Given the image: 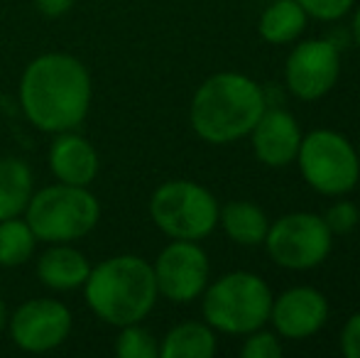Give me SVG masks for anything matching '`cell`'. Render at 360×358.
Returning a JSON list of instances; mask_svg holds the SVG:
<instances>
[{"label":"cell","mask_w":360,"mask_h":358,"mask_svg":"<svg viewBox=\"0 0 360 358\" xmlns=\"http://www.w3.org/2000/svg\"><path fill=\"white\" fill-rule=\"evenodd\" d=\"M91 74L74 54H42L27 64L20 79L22 113L44 133L79 128L91 108Z\"/></svg>","instance_id":"cell-1"},{"label":"cell","mask_w":360,"mask_h":358,"mask_svg":"<svg viewBox=\"0 0 360 358\" xmlns=\"http://www.w3.org/2000/svg\"><path fill=\"white\" fill-rule=\"evenodd\" d=\"M86 305L101 321L128 326L143 321L157 302V282L152 265L140 255H113L91 268L84 282Z\"/></svg>","instance_id":"cell-2"},{"label":"cell","mask_w":360,"mask_h":358,"mask_svg":"<svg viewBox=\"0 0 360 358\" xmlns=\"http://www.w3.org/2000/svg\"><path fill=\"white\" fill-rule=\"evenodd\" d=\"M265 113V94L240 74L206 79L191 101V128L206 143L223 145L248 135Z\"/></svg>","instance_id":"cell-3"},{"label":"cell","mask_w":360,"mask_h":358,"mask_svg":"<svg viewBox=\"0 0 360 358\" xmlns=\"http://www.w3.org/2000/svg\"><path fill=\"white\" fill-rule=\"evenodd\" d=\"M98 219L101 204L89 186H74L64 181L34 191L25 209V221L37 241L44 243H74L89 236Z\"/></svg>","instance_id":"cell-4"},{"label":"cell","mask_w":360,"mask_h":358,"mask_svg":"<svg viewBox=\"0 0 360 358\" xmlns=\"http://www.w3.org/2000/svg\"><path fill=\"white\" fill-rule=\"evenodd\" d=\"M272 309L267 285L250 272H231L216 280L204 297V317L211 326L228 334L260 329Z\"/></svg>","instance_id":"cell-5"},{"label":"cell","mask_w":360,"mask_h":358,"mask_svg":"<svg viewBox=\"0 0 360 358\" xmlns=\"http://www.w3.org/2000/svg\"><path fill=\"white\" fill-rule=\"evenodd\" d=\"M155 226L174 241H199L218 224V204L204 189L186 179L162 184L150 199Z\"/></svg>","instance_id":"cell-6"},{"label":"cell","mask_w":360,"mask_h":358,"mask_svg":"<svg viewBox=\"0 0 360 358\" xmlns=\"http://www.w3.org/2000/svg\"><path fill=\"white\" fill-rule=\"evenodd\" d=\"M299 167L314 189L323 194H343L360 177L358 155L346 138L331 130H316L299 145Z\"/></svg>","instance_id":"cell-7"},{"label":"cell","mask_w":360,"mask_h":358,"mask_svg":"<svg viewBox=\"0 0 360 358\" xmlns=\"http://www.w3.org/2000/svg\"><path fill=\"white\" fill-rule=\"evenodd\" d=\"M267 250L277 265L307 270L326 260L331 250V231L314 214H289L267 229Z\"/></svg>","instance_id":"cell-8"},{"label":"cell","mask_w":360,"mask_h":358,"mask_svg":"<svg viewBox=\"0 0 360 358\" xmlns=\"http://www.w3.org/2000/svg\"><path fill=\"white\" fill-rule=\"evenodd\" d=\"M10 339L27 354H44L67 341L72 331V312L67 305L49 297L27 300L8 319Z\"/></svg>","instance_id":"cell-9"},{"label":"cell","mask_w":360,"mask_h":358,"mask_svg":"<svg viewBox=\"0 0 360 358\" xmlns=\"http://www.w3.org/2000/svg\"><path fill=\"white\" fill-rule=\"evenodd\" d=\"M155 270L157 292L172 302H191L204 292L209 280L206 253L191 241H174L160 253Z\"/></svg>","instance_id":"cell-10"},{"label":"cell","mask_w":360,"mask_h":358,"mask_svg":"<svg viewBox=\"0 0 360 358\" xmlns=\"http://www.w3.org/2000/svg\"><path fill=\"white\" fill-rule=\"evenodd\" d=\"M341 59L338 47L328 39L299 44L287 62V84L299 98L314 101L336 84Z\"/></svg>","instance_id":"cell-11"},{"label":"cell","mask_w":360,"mask_h":358,"mask_svg":"<svg viewBox=\"0 0 360 358\" xmlns=\"http://www.w3.org/2000/svg\"><path fill=\"white\" fill-rule=\"evenodd\" d=\"M270 312L282 336L304 339V336H311L326 321L328 307L321 292L311 290V287H297V290L285 292Z\"/></svg>","instance_id":"cell-12"},{"label":"cell","mask_w":360,"mask_h":358,"mask_svg":"<svg viewBox=\"0 0 360 358\" xmlns=\"http://www.w3.org/2000/svg\"><path fill=\"white\" fill-rule=\"evenodd\" d=\"M252 145L257 158L270 167H285L292 162L302 145L299 125L287 110H265L252 128Z\"/></svg>","instance_id":"cell-13"},{"label":"cell","mask_w":360,"mask_h":358,"mask_svg":"<svg viewBox=\"0 0 360 358\" xmlns=\"http://www.w3.org/2000/svg\"><path fill=\"white\" fill-rule=\"evenodd\" d=\"M49 167L57 181L74 186H89L91 181L98 177L101 160L96 148L72 130L57 133L52 148H49Z\"/></svg>","instance_id":"cell-14"},{"label":"cell","mask_w":360,"mask_h":358,"mask_svg":"<svg viewBox=\"0 0 360 358\" xmlns=\"http://www.w3.org/2000/svg\"><path fill=\"white\" fill-rule=\"evenodd\" d=\"M89 258L69 243H49V248L37 258V277L49 290H79L89 280Z\"/></svg>","instance_id":"cell-15"},{"label":"cell","mask_w":360,"mask_h":358,"mask_svg":"<svg viewBox=\"0 0 360 358\" xmlns=\"http://www.w3.org/2000/svg\"><path fill=\"white\" fill-rule=\"evenodd\" d=\"M32 170L20 158L0 160V221L22 216L32 199Z\"/></svg>","instance_id":"cell-16"},{"label":"cell","mask_w":360,"mask_h":358,"mask_svg":"<svg viewBox=\"0 0 360 358\" xmlns=\"http://www.w3.org/2000/svg\"><path fill=\"white\" fill-rule=\"evenodd\" d=\"M216 354V339L211 329L199 321L179 324L165 336L160 346L162 358H211Z\"/></svg>","instance_id":"cell-17"},{"label":"cell","mask_w":360,"mask_h":358,"mask_svg":"<svg viewBox=\"0 0 360 358\" xmlns=\"http://www.w3.org/2000/svg\"><path fill=\"white\" fill-rule=\"evenodd\" d=\"M223 231L240 245H257L267 236V219L257 206L248 201H233L221 211Z\"/></svg>","instance_id":"cell-18"},{"label":"cell","mask_w":360,"mask_h":358,"mask_svg":"<svg viewBox=\"0 0 360 358\" xmlns=\"http://www.w3.org/2000/svg\"><path fill=\"white\" fill-rule=\"evenodd\" d=\"M304 20L307 13L297 0H280L260 18V34L272 44L292 42L304 30Z\"/></svg>","instance_id":"cell-19"},{"label":"cell","mask_w":360,"mask_h":358,"mask_svg":"<svg viewBox=\"0 0 360 358\" xmlns=\"http://www.w3.org/2000/svg\"><path fill=\"white\" fill-rule=\"evenodd\" d=\"M34 245H37V236L32 234L22 216L0 221V265L3 268L25 265L34 255Z\"/></svg>","instance_id":"cell-20"},{"label":"cell","mask_w":360,"mask_h":358,"mask_svg":"<svg viewBox=\"0 0 360 358\" xmlns=\"http://www.w3.org/2000/svg\"><path fill=\"white\" fill-rule=\"evenodd\" d=\"M115 356L120 358H157L160 356V346H157L155 336L138 324L120 326V334L115 339Z\"/></svg>","instance_id":"cell-21"},{"label":"cell","mask_w":360,"mask_h":358,"mask_svg":"<svg viewBox=\"0 0 360 358\" xmlns=\"http://www.w3.org/2000/svg\"><path fill=\"white\" fill-rule=\"evenodd\" d=\"M323 221H326L328 231H333V234H348V231L356 229V224L360 221V214L353 204L341 201V204H336V206L328 209V214Z\"/></svg>","instance_id":"cell-22"},{"label":"cell","mask_w":360,"mask_h":358,"mask_svg":"<svg viewBox=\"0 0 360 358\" xmlns=\"http://www.w3.org/2000/svg\"><path fill=\"white\" fill-rule=\"evenodd\" d=\"M304 8V13L314 15L321 20H338L341 15L348 13L353 0H297Z\"/></svg>","instance_id":"cell-23"},{"label":"cell","mask_w":360,"mask_h":358,"mask_svg":"<svg viewBox=\"0 0 360 358\" xmlns=\"http://www.w3.org/2000/svg\"><path fill=\"white\" fill-rule=\"evenodd\" d=\"M243 356L245 358H277L282 356V346L272 334H257L243 346Z\"/></svg>","instance_id":"cell-24"},{"label":"cell","mask_w":360,"mask_h":358,"mask_svg":"<svg viewBox=\"0 0 360 358\" xmlns=\"http://www.w3.org/2000/svg\"><path fill=\"white\" fill-rule=\"evenodd\" d=\"M341 346H343V354L348 358H360V314H353L348 319L341 336Z\"/></svg>","instance_id":"cell-25"},{"label":"cell","mask_w":360,"mask_h":358,"mask_svg":"<svg viewBox=\"0 0 360 358\" xmlns=\"http://www.w3.org/2000/svg\"><path fill=\"white\" fill-rule=\"evenodd\" d=\"M74 0H34V8L44 15V18H62L72 10Z\"/></svg>","instance_id":"cell-26"},{"label":"cell","mask_w":360,"mask_h":358,"mask_svg":"<svg viewBox=\"0 0 360 358\" xmlns=\"http://www.w3.org/2000/svg\"><path fill=\"white\" fill-rule=\"evenodd\" d=\"M8 319H10V317H8V307H5V302L0 300V331L8 326Z\"/></svg>","instance_id":"cell-27"},{"label":"cell","mask_w":360,"mask_h":358,"mask_svg":"<svg viewBox=\"0 0 360 358\" xmlns=\"http://www.w3.org/2000/svg\"><path fill=\"white\" fill-rule=\"evenodd\" d=\"M353 34H356V42L360 44V13L356 15V23H353Z\"/></svg>","instance_id":"cell-28"}]
</instances>
